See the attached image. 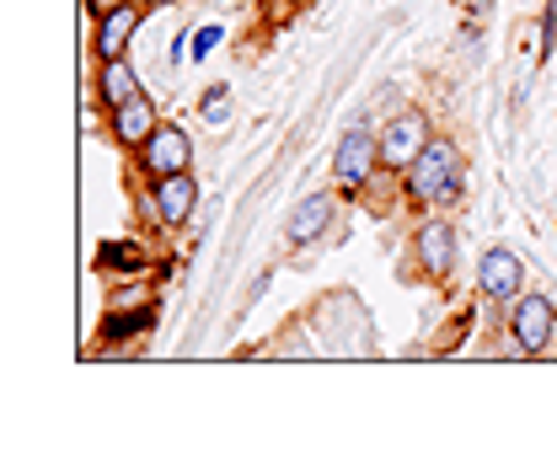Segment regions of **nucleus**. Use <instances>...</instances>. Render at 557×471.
Wrapping results in <instances>:
<instances>
[{"instance_id":"4468645a","label":"nucleus","mask_w":557,"mask_h":471,"mask_svg":"<svg viewBox=\"0 0 557 471\" xmlns=\"http://www.w3.org/2000/svg\"><path fill=\"white\" fill-rule=\"evenodd\" d=\"M91 263H97V273H108V278H139V273L150 269V252H145L139 241L113 236V241H102V247L91 252Z\"/></svg>"},{"instance_id":"aec40b11","label":"nucleus","mask_w":557,"mask_h":471,"mask_svg":"<svg viewBox=\"0 0 557 471\" xmlns=\"http://www.w3.org/2000/svg\"><path fill=\"white\" fill-rule=\"evenodd\" d=\"M161 5H177V0H150V11H161Z\"/></svg>"},{"instance_id":"0eeeda50","label":"nucleus","mask_w":557,"mask_h":471,"mask_svg":"<svg viewBox=\"0 0 557 471\" xmlns=\"http://www.w3.org/2000/svg\"><path fill=\"white\" fill-rule=\"evenodd\" d=\"M129 166H135L139 183H156V177H172V172H194V135L183 124H166L161 119L156 135L129 156Z\"/></svg>"},{"instance_id":"20e7f679","label":"nucleus","mask_w":557,"mask_h":471,"mask_svg":"<svg viewBox=\"0 0 557 471\" xmlns=\"http://www.w3.org/2000/svg\"><path fill=\"white\" fill-rule=\"evenodd\" d=\"M199 199H205V188H199L194 172H172V177H156V183L139 188V209L161 231H188L194 214H199Z\"/></svg>"},{"instance_id":"9d476101","label":"nucleus","mask_w":557,"mask_h":471,"mask_svg":"<svg viewBox=\"0 0 557 471\" xmlns=\"http://www.w3.org/2000/svg\"><path fill=\"white\" fill-rule=\"evenodd\" d=\"M145 11H150V5H139V0L113 5V11L97 22V33H91V54H97V60H124L129 44H135L139 22H145Z\"/></svg>"},{"instance_id":"6ab92c4d","label":"nucleus","mask_w":557,"mask_h":471,"mask_svg":"<svg viewBox=\"0 0 557 471\" xmlns=\"http://www.w3.org/2000/svg\"><path fill=\"white\" fill-rule=\"evenodd\" d=\"M81 5H86V16H91V22H102V16H108L113 5H124V0H81Z\"/></svg>"},{"instance_id":"7ed1b4c3","label":"nucleus","mask_w":557,"mask_h":471,"mask_svg":"<svg viewBox=\"0 0 557 471\" xmlns=\"http://www.w3.org/2000/svg\"><path fill=\"white\" fill-rule=\"evenodd\" d=\"M375 135H381V172H386V177H403L418 156L429 150V139L440 135V129H434V119H429L423 108H397Z\"/></svg>"},{"instance_id":"9b49d317","label":"nucleus","mask_w":557,"mask_h":471,"mask_svg":"<svg viewBox=\"0 0 557 471\" xmlns=\"http://www.w3.org/2000/svg\"><path fill=\"white\" fill-rule=\"evenodd\" d=\"M91 97H97V108H102V113H113V108H124V102L145 97V80H139V70L129 65V54H124V60H97Z\"/></svg>"},{"instance_id":"f03ea898","label":"nucleus","mask_w":557,"mask_h":471,"mask_svg":"<svg viewBox=\"0 0 557 471\" xmlns=\"http://www.w3.org/2000/svg\"><path fill=\"white\" fill-rule=\"evenodd\" d=\"M375 172H381V135L364 129V124L344 129L338 150H333V188L344 199H364L370 183H375Z\"/></svg>"},{"instance_id":"f3484780","label":"nucleus","mask_w":557,"mask_h":471,"mask_svg":"<svg viewBox=\"0 0 557 471\" xmlns=\"http://www.w3.org/2000/svg\"><path fill=\"white\" fill-rule=\"evenodd\" d=\"M214 44H225V27H220V22H205V27L194 33V49H188V54H194V65L214 54Z\"/></svg>"},{"instance_id":"f8f14e48","label":"nucleus","mask_w":557,"mask_h":471,"mask_svg":"<svg viewBox=\"0 0 557 471\" xmlns=\"http://www.w3.org/2000/svg\"><path fill=\"white\" fill-rule=\"evenodd\" d=\"M156 124H161L156 102H150V97H135V102H124V108H113V113H108V139H113L124 156H135L139 145L156 135Z\"/></svg>"},{"instance_id":"1a4fd4ad","label":"nucleus","mask_w":557,"mask_h":471,"mask_svg":"<svg viewBox=\"0 0 557 471\" xmlns=\"http://www.w3.org/2000/svg\"><path fill=\"white\" fill-rule=\"evenodd\" d=\"M520 289H525V258L515 247H487L478 263V295L493 306H509Z\"/></svg>"},{"instance_id":"39448f33","label":"nucleus","mask_w":557,"mask_h":471,"mask_svg":"<svg viewBox=\"0 0 557 471\" xmlns=\"http://www.w3.org/2000/svg\"><path fill=\"white\" fill-rule=\"evenodd\" d=\"M456 258H461V231L450 220V209H429L413 231V263L423 278L445 284L456 273Z\"/></svg>"},{"instance_id":"f257e3e1","label":"nucleus","mask_w":557,"mask_h":471,"mask_svg":"<svg viewBox=\"0 0 557 471\" xmlns=\"http://www.w3.org/2000/svg\"><path fill=\"white\" fill-rule=\"evenodd\" d=\"M403 199L423 209V214L429 209H450L456 214V203L467 199V150L450 135H434L429 150L403 172Z\"/></svg>"},{"instance_id":"2eb2a0df","label":"nucleus","mask_w":557,"mask_h":471,"mask_svg":"<svg viewBox=\"0 0 557 471\" xmlns=\"http://www.w3.org/2000/svg\"><path fill=\"white\" fill-rule=\"evenodd\" d=\"M199 119L205 124H225L231 119V86H209L205 102H199Z\"/></svg>"},{"instance_id":"dca6fc26","label":"nucleus","mask_w":557,"mask_h":471,"mask_svg":"<svg viewBox=\"0 0 557 471\" xmlns=\"http://www.w3.org/2000/svg\"><path fill=\"white\" fill-rule=\"evenodd\" d=\"M557 49V0H547L542 5V49H536V65H547Z\"/></svg>"},{"instance_id":"a211bd4d","label":"nucleus","mask_w":557,"mask_h":471,"mask_svg":"<svg viewBox=\"0 0 557 471\" xmlns=\"http://www.w3.org/2000/svg\"><path fill=\"white\" fill-rule=\"evenodd\" d=\"M461 11H467V22H483L487 11H493V0H456Z\"/></svg>"},{"instance_id":"6e6552de","label":"nucleus","mask_w":557,"mask_h":471,"mask_svg":"<svg viewBox=\"0 0 557 471\" xmlns=\"http://www.w3.org/2000/svg\"><path fill=\"white\" fill-rule=\"evenodd\" d=\"M338 188H322V194H306V199L289 209V220H284V247H295V252H306V247H317L327 231H333V220H338Z\"/></svg>"},{"instance_id":"ddd939ff","label":"nucleus","mask_w":557,"mask_h":471,"mask_svg":"<svg viewBox=\"0 0 557 471\" xmlns=\"http://www.w3.org/2000/svg\"><path fill=\"white\" fill-rule=\"evenodd\" d=\"M156 295L150 300H139V306H113L108 317H102V327H97V343L102 348H119V343H135L139 333H150L156 327Z\"/></svg>"},{"instance_id":"423d86ee","label":"nucleus","mask_w":557,"mask_h":471,"mask_svg":"<svg viewBox=\"0 0 557 471\" xmlns=\"http://www.w3.org/2000/svg\"><path fill=\"white\" fill-rule=\"evenodd\" d=\"M504 327H509V354H547L557 337V306L542 295V289H520L509 306H504Z\"/></svg>"}]
</instances>
